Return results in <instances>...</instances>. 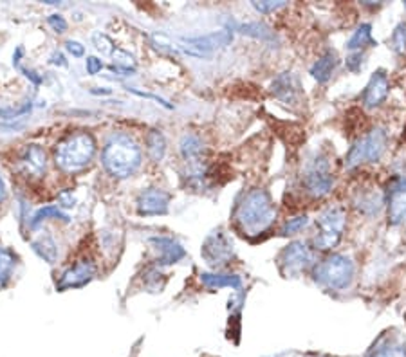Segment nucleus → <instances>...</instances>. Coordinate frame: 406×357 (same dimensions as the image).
Returning <instances> with one entry per match:
<instances>
[{
	"mask_svg": "<svg viewBox=\"0 0 406 357\" xmlns=\"http://www.w3.org/2000/svg\"><path fill=\"white\" fill-rule=\"evenodd\" d=\"M276 219V206L262 188H251L241 195L233 210V222L245 236H260Z\"/></svg>",
	"mask_w": 406,
	"mask_h": 357,
	"instance_id": "obj_1",
	"label": "nucleus"
},
{
	"mask_svg": "<svg viewBox=\"0 0 406 357\" xmlns=\"http://www.w3.org/2000/svg\"><path fill=\"white\" fill-rule=\"evenodd\" d=\"M103 166L116 179H127L141 164V150L128 134H114L103 148Z\"/></svg>",
	"mask_w": 406,
	"mask_h": 357,
	"instance_id": "obj_2",
	"label": "nucleus"
},
{
	"mask_svg": "<svg viewBox=\"0 0 406 357\" xmlns=\"http://www.w3.org/2000/svg\"><path fill=\"white\" fill-rule=\"evenodd\" d=\"M96 154V141L87 132H76L64 137L55 147V163L60 170L74 173L83 170Z\"/></svg>",
	"mask_w": 406,
	"mask_h": 357,
	"instance_id": "obj_3",
	"label": "nucleus"
},
{
	"mask_svg": "<svg viewBox=\"0 0 406 357\" xmlns=\"http://www.w3.org/2000/svg\"><path fill=\"white\" fill-rule=\"evenodd\" d=\"M354 278V264L351 258L343 255H330L329 258L322 260L314 269V280L320 285L332 290L347 289Z\"/></svg>",
	"mask_w": 406,
	"mask_h": 357,
	"instance_id": "obj_4",
	"label": "nucleus"
},
{
	"mask_svg": "<svg viewBox=\"0 0 406 357\" xmlns=\"http://www.w3.org/2000/svg\"><path fill=\"white\" fill-rule=\"evenodd\" d=\"M318 235L314 236V245L320 251H329L336 248L341 240L345 226H347V215L343 208H329L323 211L316 220Z\"/></svg>",
	"mask_w": 406,
	"mask_h": 357,
	"instance_id": "obj_5",
	"label": "nucleus"
},
{
	"mask_svg": "<svg viewBox=\"0 0 406 357\" xmlns=\"http://www.w3.org/2000/svg\"><path fill=\"white\" fill-rule=\"evenodd\" d=\"M385 148V130L376 128V130L365 135L363 139H360V141L351 148L347 159H345V164H347V168H356V166H360L361 163H376V161L381 159Z\"/></svg>",
	"mask_w": 406,
	"mask_h": 357,
	"instance_id": "obj_6",
	"label": "nucleus"
},
{
	"mask_svg": "<svg viewBox=\"0 0 406 357\" xmlns=\"http://www.w3.org/2000/svg\"><path fill=\"white\" fill-rule=\"evenodd\" d=\"M188 43V47L177 46L179 50H184L188 55L197 56V58H206L210 53L215 49H222V47L229 46L233 42V33L229 29L215 31V33L204 34V36H190L182 40Z\"/></svg>",
	"mask_w": 406,
	"mask_h": 357,
	"instance_id": "obj_7",
	"label": "nucleus"
},
{
	"mask_svg": "<svg viewBox=\"0 0 406 357\" xmlns=\"http://www.w3.org/2000/svg\"><path fill=\"white\" fill-rule=\"evenodd\" d=\"M201 255H203V258L206 260L208 265L220 267V265H226L228 262L233 260L235 251H233V244L231 240H229V236L219 229V231H213L212 235L204 240Z\"/></svg>",
	"mask_w": 406,
	"mask_h": 357,
	"instance_id": "obj_8",
	"label": "nucleus"
},
{
	"mask_svg": "<svg viewBox=\"0 0 406 357\" xmlns=\"http://www.w3.org/2000/svg\"><path fill=\"white\" fill-rule=\"evenodd\" d=\"M311 262H313V255L304 242H291L278 257L280 271L285 276H298L309 267Z\"/></svg>",
	"mask_w": 406,
	"mask_h": 357,
	"instance_id": "obj_9",
	"label": "nucleus"
},
{
	"mask_svg": "<svg viewBox=\"0 0 406 357\" xmlns=\"http://www.w3.org/2000/svg\"><path fill=\"white\" fill-rule=\"evenodd\" d=\"M332 182H334V179L330 175L329 163H327L325 159L314 161L304 177L305 189L316 198L325 197L330 189H332Z\"/></svg>",
	"mask_w": 406,
	"mask_h": 357,
	"instance_id": "obj_10",
	"label": "nucleus"
},
{
	"mask_svg": "<svg viewBox=\"0 0 406 357\" xmlns=\"http://www.w3.org/2000/svg\"><path fill=\"white\" fill-rule=\"evenodd\" d=\"M96 274V265L93 260H80L74 264L71 269L65 271L60 278V282L56 283V289H74V287H83L90 282Z\"/></svg>",
	"mask_w": 406,
	"mask_h": 357,
	"instance_id": "obj_11",
	"label": "nucleus"
},
{
	"mask_svg": "<svg viewBox=\"0 0 406 357\" xmlns=\"http://www.w3.org/2000/svg\"><path fill=\"white\" fill-rule=\"evenodd\" d=\"M170 208V195L159 188H149L137 197V213L144 217L166 215Z\"/></svg>",
	"mask_w": 406,
	"mask_h": 357,
	"instance_id": "obj_12",
	"label": "nucleus"
},
{
	"mask_svg": "<svg viewBox=\"0 0 406 357\" xmlns=\"http://www.w3.org/2000/svg\"><path fill=\"white\" fill-rule=\"evenodd\" d=\"M365 357H406V343L395 334H381Z\"/></svg>",
	"mask_w": 406,
	"mask_h": 357,
	"instance_id": "obj_13",
	"label": "nucleus"
},
{
	"mask_svg": "<svg viewBox=\"0 0 406 357\" xmlns=\"http://www.w3.org/2000/svg\"><path fill=\"white\" fill-rule=\"evenodd\" d=\"M18 163H20L22 173L26 177H34V179L42 177L47 170L46 151L39 144H27Z\"/></svg>",
	"mask_w": 406,
	"mask_h": 357,
	"instance_id": "obj_14",
	"label": "nucleus"
},
{
	"mask_svg": "<svg viewBox=\"0 0 406 357\" xmlns=\"http://www.w3.org/2000/svg\"><path fill=\"white\" fill-rule=\"evenodd\" d=\"M390 90V83H388V76L385 74V71H376L368 81L367 88H365L363 94V103L367 109H376L379 107L383 101L386 100Z\"/></svg>",
	"mask_w": 406,
	"mask_h": 357,
	"instance_id": "obj_15",
	"label": "nucleus"
},
{
	"mask_svg": "<svg viewBox=\"0 0 406 357\" xmlns=\"http://www.w3.org/2000/svg\"><path fill=\"white\" fill-rule=\"evenodd\" d=\"M388 220L393 226L406 222V179H399L390 189Z\"/></svg>",
	"mask_w": 406,
	"mask_h": 357,
	"instance_id": "obj_16",
	"label": "nucleus"
},
{
	"mask_svg": "<svg viewBox=\"0 0 406 357\" xmlns=\"http://www.w3.org/2000/svg\"><path fill=\"white\" fill-rule=\"evenodd\" d=\"M150 242L159 251V258H157L159 265H172L184 257V248L170 236H152Z\"/></svg>",
	"mask_w": 406,
	"mask_h": 357,
	"instance_id": "obj_17",
	"label": "nucleus"
},
{
	"mask_svg": "<svg viewBox=\"0 0 406 357\" xmlns=\"http://www.w3.org/2000/svg\"><path fill=\"white\" fill-rule=\"evenodd\" d=\"M271 90L284 103H295L298 100V94H300V85H298L297 76L292 72H282L273 80Z\"/></svg>",
	"mask_w": 406,
	"mask_h": 357,
	"instance_id": "obj_18",
	"label": "nucleus"
},
{
	"mask_svg": "<svg viewBox=\"0 0 406 357\" xmlns=\"http://www.w3.org/2000/svg\"><path fill=\"white\" fill-rule=\"evenodd\" d=\"M336 63H338V60H336L334 50H327L325 55L311 67V76H313L318 83H325V81H329L332 72H334Z\"/></svg>",
	"mask_w": 406,
	"mask_h": 357,
	"instance_id": "obj_19",
	"label": "nucleus"
},
{
	"mask_svg": "<svg viewBox=\"0 0 406 357\" xmlns=\"http://www.w3.org/2000/svg\"><path fill=\"white\" fill-rule=\"evenodd\" d=\"M201 282L212 289H220V287H229V289L238 290L242 287V278L238 274H220V273H203L201 274Z\"/></svg>",
	"mask_w": 406,
	"mask_h": 357,
	"instance_id": "obj_20",
	"label": "nucleus"
},
{
	"mask_svg": "<svg viewBox=\"0 0 406 357\" xmlns=\"http://www.w3.org/2000/svg\"><path fill=\"white\" fill-rule=\"evenodd\" d=\"M367 46H376V40L372 38V25L361 24L347 42V49L360 50Z\"/></svg>",
	"mask_w": 406,
	"mask_h": 357,
	"instance_id": "obj_21",
	"label": "nucleus"
},
{
	"mask_svg": "<svg viewBox=\"0 0 406 357\" xmlns=\"http://www.w3.org/2000/svg\"><path fill=\"white\" fill-rule=\"evenodd\" d=\"M33 251L39 255L40 258L47 262V264H55L56 258H58V248H56L55 240L51 236H40L39 240H34Z\"/></svg>",
	"mask_w": 406,
	"mask_h": 357,
	"instance_id": "obj_22",
	"label": "nucleus"
},
{
	"mask_svg": "<svg viewBox=\"0 0 406 357\" xmlns=\"http://www.w3.org/2000/svg\"><path fill=\"white\" fill-rule=\"evenodd\" d=\"M147 150L156 163L163 161L166 154V139L159 130H150L147 135Z\"/></svg>",
	"mask_w": 406,
	"mask_h": 357,
	"instance_id": "obj_23",
	"label": "nucleus"
},
{
	"mask_svg": "<svg viewBox=\"0 0 406 357\" xmlns=\"http://www.w3.org/2000/svg\"><path fill=\"white\" fill-rule=\"evenodd\" d=\"M112 58H114V65H112V71L121 72L123 76H128L132 72H135V60L130 53L123 49H116L112 53Z\"/></svg>",
	"mask_w": 406,
	"mask_h": 357,
	"instance_id": "obj_24",
	"label": "nucleus"
},
{
	"mask_svg": "<svg viewBox=\"0 0 406 357\" xmlns=\"http://www.w3.org/2000/svg\"><path fill=\"white\" fill-rule=\"evenodd\" d=\"M15 269V257L11 251L0 245V289H4L11 280V274Z\"/></svg>",
	"mask_w": 406,
	"mask_h": 357,
	"instance_id": "obj_25",
	"label": "nucleus"
},
{
	"mask_svg": "<svg viewBox=\"0 0 406 357\" xmlns=\"http://www.w3.org/2000/svg\"><path fill=\"white\" fill-rule=\"evenodd\" d=\"M179 147H181L182 157L188 161L199 159L201 154H203V143H201V139L197 135H184Z\"/></svg>",
	"mask_w": 406,
	"mask_h": 357,
	"instance_id": "obj_26",
	"label": "nucleus"
},
{
	"mask_svg": "<svg viewBox=\"0 0 406 357\" xmlns=\"http://www.w3.org/2000/svg\"><path fill=\"white\" fill-rule=\"evenodd\" d=\"M238 31H241L242 34H248V36L260 38V40H273V38H275L273 31H271L267 25L260 24V22H251V24L241 25Z\"/></svg>",
	"mask_w": 406,
	"mask_h": 357,
	"instance_id": "obj_27",
	"label": "nucleus"
},
{
	"mask_svg": "<svg viewBox=\"0 0 406 357\" xmlns=\"http://www.w3.org/2000/svg\"><path fill=\"white\" fill-rule=\"evenodd\" d=\"M49 217H55V219L64 220V222H71V219H69L67 215H65L62 210H58L56 206H46L34 213L33 220H31V227H36L40 222H43L46 219H49Z\"/></svg>",
	"mask_w": 406,
	"mask_h": 357,
	"instance_id": "obj_28",
	"label": "nucleus"
},
{
	"mask_svg": "<svg viewBox=\"0 0 406 357\" xmlns=\"http://www.w3.org/2000/svg\"><path fill=\"white\" fill-rule=\"evenodd\" d=\"M93 43L103 56H112V53L116 50L114 42H112L105 33H102V31H97V33L93 34Z\"/></svg>",
	"mask_w": 406,
	"mask_h": 357,
	"instance_id": "obj_29",
	"label": "nucleus"
},
{
	"mask_svg": "<svg viewBox=\"0 0 406 357\" xmlns=\"http://www.w3.org/2000/svg\"><path fill=\"white\" fill-rule=\"evenodd\" d=\"M390 42H392V49L399 55H402L406 50V22H401V24L393 29L392 38H390Z\"/></svg>",
	"mask_w": 406,
	"mask_h": 357,
	"instance_id": "obj_30",
	"label": "nucleus"
},
{
	"mask_svg": "<svg viewBox=\"0 0 406 357\" xmlns=\"http://www.w3.org/2000/svg\"><path fill=\"white\" fill-rule=\"evenodd\" d=\"M307 224H309V217H307V215H300V217L289 219L287 222L284 224V227H282V235H295V233L302 231Z\"/></svg>",
	"mask_w": 406,
	"mask_h": 357,
	"instance_id": "obj_31",
	"label": "nucleus"
},
{
	"mask_svg": "<svg viewBox=\"0 0 406 357\" xmlns=\"http://www.w3.org/2000/svg\"><path fill=\"white\" fill-rule=\"evenodd\" d=\"M253 4V8L257 9L258 13H271V11H276V9L284 8L285 2L284 0H262V2H251Z\"/></svg>",
	"mask_w": 406,
	"mask_h": 357,
	"instance_id": "obj_32",
	"label": "nucleus"
},
{
	"mask_svg": "<svg viewBox=\"0 0 406 357\" xmlns=\"http://www.w3.org/2000/svg\"><path fill=\"white\" fill-rule=\"evenodd\" d=\"M47 24L51 25L56 33H65V31H67V22H65V18L62 17V15H58V13H55V15L47 18Z\"/></svg>",
	"mask_w": 406,
	"mask_h": 357,
	"instance_id": "obj_33",
	"label": "nucleus"
},
{
	"mask_svg": "<svg viewBox=\"0 0 406 357\" xmlns=\"http://www.w3.org/2000/svg\"><path fill=\"white\" fill-rule=\"evenodd\" d=\"M85 67H87V72H89V74L96 76L97 72L103 69V62L100 58H96V56H89V58L85 60Z\"/></svg>",
	"mask_w": 406,
	"mask_h": 357,
	"instance_id": "obj_34",
	"label": "nucleus"
},
{
	"mask_svg": "<svg viewBox=\"0 0 406 357\" xmlns=\"http://www.w3.org/2000/svg\"><path fill=\"white\" fill-rule=\"evenodd\" d=\"M31 110V103H26V105L22 107V109H2L0 110V116H4V118H18V116H24Z\"/></svg>",
	"mask_w": 406,
	"mask_h": 357,
	"instance_id": "obj_35",
	"label": "nucleus"
},
{
	"mask_svg": "<svg viewBox=\"0 0 406 357\" xmlns=\"http://www.w3.org/2000/svg\"><path fill=\"white\" fill-rule=\"evenodd\" d=\"M65 49L71 53L74 58H81V56L85 55V47L81 46L80 42H74V40H69V42H65Z\"/></svg>",
	"mask_w": 406,
	"mask_h": 357,
	"instance_id": "obj_36",
	"label": "nucleus"
},
{
	"mask_svg": "<svg viewBox=\"0 0 406 357\" xmlns=\"http://www.w3.org/2000/svg\"><path fill=\"white\" fill-rule=\"evenodd\" d=\"M132 94H135V96H141V97H150V100H156L157 103H161L165 109H172V105H170L168 101H165L163 97H159V96H156V94H150V93H141V90H137V88H128Z\"/></svg>",
	"mask_w": 406,
	"mask_h": 357,
	"instance_id": "obj_37",
	"label": "nucleus"
},
{
	"mask_svg": "<svg viewBox=\"0 0 406 357\" xmlns=\"http://www.w3.org/2000/svg\"><path fill=\"white\" fill-rule=\"evenodd\" d=\"M361 62H363V56H361V53H354V55L349 56L347 58V69L352 72H358L361 67Z\"/></svg>",
	"mask_w": 406,
	"mask_h": 357,
	"instance_id": "obj_38",
	"label": "nucleus"
},
{
	"mask_svg": "<svg viewBox=\"0 0 406 357\" xmlns=\"http://www.w3.org/2000/svg\"><path fill=\"white\" fill-rule=\"evenodd\" d=\"M60 202L64 208H72L74 206V197H72L71 191H62L60 194Z\"/></svg>",
	"mask_w": 406,
	"mask_h": 357,
	"instance_id": "obj_39",
	"label": "nucleus"
},
{
	"mask_svg": "<svg viewBox=\"0 0 406 357\" xmlns=\"http://www.w3.org/2000/svg\"><path fill=\"white\" fill-rule=\"evenodd\" d=\"M20 71L24 72V76H26L27 80L33 81L34 85H40V83H42V78H40V76L36 74V72H34V71H27V69H20Z\"/></svg>",
	"mask_w": 406,
	"mask_h": 357,
	"instance_id": "obj_40",
	"label": "nucleus"
},
{
	"mask_svg": "<svg viewBox=\"0 0 406 357\" xmlns=\"http://www.w3.org/2000/svg\"><path fill=\"white\" fill-rule=\"evenodd\" d=\"M51 63H55V65H60V67H65V65H67V60L64 58V55H62V53H53Z\"/></svg>",
	"mask_w": 406,
	"mask_h": 357,
	"instance_id": "obj_41",
	"label": "nucleus"
},
{
	"mask_svg": "<svg viewBox=\"0 0 406 357\" xmlns=\"http://www.w3.org/2000/svg\"><path fill=\"white\" fill-rule=\"evenodd\" d=\"M22 55H24V49H22V47H18L17 53H15V56H13V65H15V67H18V69H20Z\"/></svg>",
	"mask_w": 406,
	"mask_h": 357,
	"instance_id": "obj_42",
	"label": "nucleus"
},
{
	"mask_svg": "<svg viewBox=\"0 0 406 357\" xmlns=\"http://www.w3.org/2000/svg\"><path fill=\"white\" fill-rule=\"evenodd\" d=\"M6 198V184L4 181H2V177H0V202L4 201Z\"/></svg>",
	"mask_w": 406,
	"mask_h": 357,
	"instance_id": "obj_43",
	"label": "nucleus"
},
{
	"mask_svg": "<svg viewBox=\"0 0 406 357\" xmlns=\"http://www.w3.org/2000/svg\"><path fill=\"white\" fill-rule=\"evenodd\" d=\"M90 93L93 94H110V88H102V90H100V88H93Z\"/></svg>",
	"mask_w": 406,
	"mask_h": 357,
	"instance_id": "obj_44",
	"label": "nucleus"
},
{
	"mask_svg": "<svg viewBox=\"0 0 406 357\" xmlns=\"http://www.w3.org/2000/svg\"><path fill=\"white\" fill-rule=\"evenodd\" d=\"M405 6H406V2H405Z\"/></svg>",
	"mask_w": 406,
	"mask_h": 357,
	"instance_id": "obj_45",
	"label": "nucleus"
}]
</instances>
